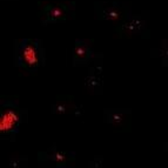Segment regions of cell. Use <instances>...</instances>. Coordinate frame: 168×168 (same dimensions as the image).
Masks as SVG:
<instances>
[{
    "instance_id": "5",
    "label": "cell",
    "mask_w": 168,
    "mask_h": 168,
    "mask_svg": "<svg viewBox=\"0 0 168 168\" xmlns=\"http://www.w3.org/2000/svg\"><path fill=\"white\" fill-rule=\"evenodd\" d=\"M93 40L91 39H76L73 47V61L75 64H84L92 56Z\"/></svg>"
},
{
    "instance_id": "1",
    "label": "cell",
    "mask_w": 168,
    "mask_h": 168,
    "mask_svg": "<svg viewBox=\"0 0 168 168\" xmlns=\"http://www.w3.org/2000/svg\"><path fill=\"white\" fill-rule=\"evenodd\" d=\"M40 39H17L14 56L23 68L34 69L44 62V46Z\"/></svg>"
},
{
    "instance_id": "7",
    "label": "cell",
    "mask_w": 168,
    "mask_h": 168,
    "mask_svg": "<svg viewBox=\"0 0 168 168\" xmlns=\"http://www.w3.org/2000/svg\"><path fill=\"white\" fill-rule=\"evenodd\" d=\"M160 54L162 55L163 60L168 62V39L162 40L160 43Z\"/></svg>"
},
{
    "instance_id": "6",
    "label": "cell",
    "mask_w": 168,
    "mask_h": 168,
    "mask_svg": "<svg viewBox=\"0 0 168 168\" xmlns=\"http://www.w3.org/2000/svg\"><path fill=\"white\" fill-rule=\"evenodd\" d=\"M20 117L15 111L13 109H6L0 115V132L7 133L14 129V127L18 125Z\"/></svg>"
},
{
    "instance_id": "8",
    "label": "cell",
    "mask_w": 168,
    "mask_h": 168,
    "mask_svg": "<svg viewBox=\"0 0 168 168\" xmlns=\"http://www.w3.org/2000/svg\"><path fill=\"white\" fill-rule=\"evenodd\" d=\"M54 159H55V161L58 162H62L65 160V155H64L62 153H60V152H56L55 155H54Z\"/></svg>"
},
{
    "instance_id": "3",
    "label": "cell",
    "mask_w": 168,
    "mask_h": 168,
    "mask_svg": "<svg viewBox=\"0 0 168 168\" xmlns=\"http://www.w3.org/2000/svg\"><path fill=\"white\" fill-rule=\"evenodd\" d=\"M38 5L41 11V21L45 25H48L51 23L65 21L74 18L75 15V4L73 1H44L39 2Z\"/></svg>"
},
{
    "instance_id": "2",
    "label": "cell",
    "mask_w": 168,
    "mask_h": 168,
    "mask_svg": "<svg viewBox=\"0 0 168 168\" xmlns=\"http://www.w3.org/2000/svg\"><path fill=\"white\" fill-rule=\"evenodd\" d=\"M95 18L120 25L132 15L131 5L121 1H98L94 4Z\"/></svg>"
},
{
    "instance_id": "4",
    "label": "cell",
    "mask_w": 168,
    "mask_h": 168,
    "mask_svg": "<svg viewBox=\"0 0 168 168\" xmlns=\"http://www.w3.org/2000/svg\"><path fill=\"white\" fill-rule=\"evenodd\" d=\"M148 13H140L137 15L132 14L127 20L117 26V34L118 37L133 38L139 35H145L148 33Z\"/></svg>"
}]
</instances>
